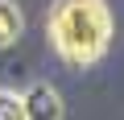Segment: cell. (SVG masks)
<instances>
[{
	"label": "cell",
	"mask_w": 124,
	"mask_h": 120,
	"mask_svg": "<svg viewBox=\"0 0 124 120\" xmlns=\"http://www.w3.org/2000/svg\"><path fill=\"white\" fill-rule=\"evenodd\" d=\"M50 41L75 66H91L112 46V13L103 0H58L50 8Z\"/></svg>",
	"instance_id": "1"
},
{
	"label": "cell",
	"mask_w": 124,
	"mask_h": 120,
	"mask_svg": "<svg viewBox=\"0 0 124 120\" xmlns=\"http://www.w3.org/2000/svg\"><path fill=\"white\" fill-rule=\"evenodd\" d=\"M21 99H25V116L29 120H62V112H66L62 108V95L50 83H33Z\"/></svg>",
	"instance_id": "2"
},
{
	"label": "cell",
	"mask_w": 124,
	"mask_h": 120,
	"mask_svg": "<svg viewBox=\"0 0 124 120\" xmlns=\"http://www.w3.org/2000/svg\"><path fill=\"white\" fill-rule=\"evenodd\" d=\"M21 29H25L21 8L13 4V0H0V50H8V46L21 37Z\"/></svg>",
	"instance_id": "3"
},
{
	"label": "cell",
	"mask_w": 124,
	"mask_h": 120,
	"mask_svg": "<svg viewBox=\"0 0 124 120\" xmlns=\"http://www.w3.org/2000/svg\"><path fill=\"white\" fill-rule=\"evenodd\" d=\"M0 120H29L25 116V99L13 91H0Z\"/></svg>",
	"instance_id": "4"
}]
</instances>
